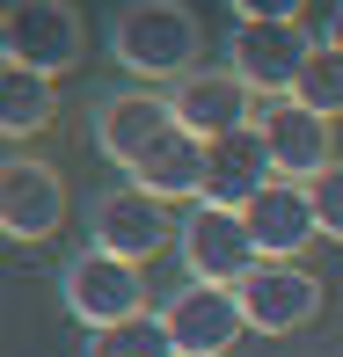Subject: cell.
Segmentation results:
<instances>
[{"mask_svg": "<svg viewBox=\"0 0 343 357\" xmlns=\"http://www.w3.org/2000/svg\"><path fill=\"white\" fill-rule=\"evenodd\" d=\"M59 299H66V314L80 328H117V321H139L146 314V284H139V263H124V255H103V248H80L66 263V278H59Z\"/></svg>", "mask_w": 343, "mask_h": 357, "instance_id": "3957f363", "label": "cell"}, {"mask_svg": "<svg viewBox=\"0 0 343 357\" xmlns=\"http://www.w3.org/2000/svg\"><path fill=\"white\" fill-rule=\"evenodd\" d=\"M168 241H175L168 212H161V197H146L139 183H117V190H103V197L88 204V248H103V255L154 263Z\"/></svg>", "mask_w": 343, "mask_h": 357, "instance_id": "8992f818", "label": "cell"}, {"mask_svg": "<svg viewBox=\"0 0 343 357\" xmlns=\"http://www.w3.org/2000/svg\"><path fill=\"white\" fill-rule=\"evenodd\" d=\"M168 124H175L168 95H146V88H139V95H110V102L95 109V146H103L117 168H132V160L168 132Z\"/></svg>", "mask_w": 343, "mask_h": 357, "instance_id": "9a60e30c", "label": "cell"}, {"mask_svg": "<svg viewBox=\"0 0 343 357\" xmlns=\"http://www.w3.org/2000/svg\"><path fill=\"white\" fill-rule=\"evenodd\" d=\"M234 291H241L249 328H263V335H292V328H307L321 314V278L300 270V263H256Z\"/></svg>", "mask_w": 343, "mask_h": 357, "instance_id": "9c48e42d", "label": "cell"}, {"mask_svg": "<svg viewBox=\"0 0 343 357\" xmlns=\"http://www.w3.org/2000/svg\"><path fill=\"white\" fill-rule=\"evenodd\" d=\"M161 321H168V335H175V350H183V357H226V350H234V335L249 328L234 284H183L168 306H161Z\"/></svg>", "mask_w": 343, "mask_h": 357, "instance_id": "ba28073f", "label": "cell"}, {"mask_svg": "<svg viewBox=\"0 0 343 357\" xmlns=\"http://www.w3.org/2000/svg\"><path fill=\"white\" fill-rule=\"evenodd\" d=\"M256 132H263V146H270L277 183H321V175L336 168V124L321 117V109L292 102V95L256 117Z\"/></svg>", "mask_w": 343, "mask_h": 357, "instance_id": "52a82bcc", "label": "cell"}, {"mask_svg": "<svg viewBox=\"0 0 343 357\" xmlns=\"http://www.w3.org/2000/svg\"><path fill=\"white\" fill-rule=\"evenodd\" d=\"M0 52H8V66H29V73L59 80L66 66H80L88 37H80V15L66 0H8V15H0Z\"/></svg>", "mask_w": 343, "mask_h": 357, "instance_id": "7a4b0ae2", "label": "cell"}, {"mask_svg": "<svg viewBox=\"0 0 343 357\" xmlns=\"http://www.w3.org/2000/svg\"><path fill=\"white\" fill-rule=\"evenodd\" d=\"M168 109H175V124H183V132H198L205 146L212 139H226V132H249L256 124V88L241 73H183L168 88Z\"/></svg>", "mask_w": 343, "mask_h": 357, "instance_id": "30bf717a", "label": "cell"}, {"mask_svg": "<svg viewBox=\"0 0 343 357\" xmlns=\"http://www.w3.org/2000/svg\"><path fill=\"white\" fill-rule=\"evenodd\" d=\"M110 52L139 80H183L198 73V15L183 0H124L110 22Z\"/></svg>", "mask_w": 343, "mask_h": 357, "instance_id": "6da1fadb", "label": "cell"}, {"mask_svg": "<svg viewBox=\"0 0 343 357\" xmlns=\"http://www.w3.org/2000/svg\"><path fill=\"white\" fill-rule=\"evenodd\" d=\"M52 117H59L52 80H44V73H29V66H0V132L22 146L29 132H44Z\"/></svg>", "mask_w": 343, "mask_h": 357, "instance_id": "2e32d148", "label": "cell"}, {"mask_svg": "<svg viewBox=\"0 0 343 357\" xmlns=\"http://www.w3.org/2000/svg\"><path fill=\"white\" fill-rule=\"evenodd\" d=\"M205 160H212V146L198 139V132H183V124H168L146 153L124 168V183H139L146 197H161V204H198L205 197Z\"/></svg>", "mask_w": 343, "mask_h": 357, "instance_id": "7c38bea8", "label": "cell"}, {"mask_svg": "<svg viewBox=\"0 0 343 357\" xmlns=\"http://www.w3.org/2000/svg\"><path fill=\"white\" fill-rule=\"evenodd\" d=\"M292 102H307V109H321V117H343V52L336 44H321L314 59H307V73H300V88H292Z\"/></svg>", "mask_w": 343, "mask_h": 357, "instance_id": "ac0fdd59", "label": "cell"}, {"mask_svg": "<svg viewBox=\"0 0 343 357\" xmlns=\"http://www.w3.org/2000/svg\"><path fill=\"white\" fill-rule=\"evenodd\" d=\"M277 183V168H270V146L263 132H226V139H212V160H205V204H219V212H249L256 197Z\"/></svg>", "mask_w": 343, "mask_h": 357, "instance_id": "4fadbf2b", "label": "cell"}, {"mask_svg": "<svg viewBox=\"0 0 343 357\" xmlns=\"http://www.w3.org/2000/svg\"><path fill=\"white\" fill-rule=\"evenodd\" d=\"M88 357H183V350H175V335H168V321H161V314H139V321L103 328Z\"/></svg>", "mask_w": 343, "mask_h": 357, "instance_id": "e0dca14e", "label": "cell"}, {"mask_svg": "<svg viewBox=\"0 0 343 357\" xmlns=\"http://www.w3.org/2000/svg\"><path fill=\"white\" fill-rule=\"evenodd\" d=\"M241 219H249V234H256V248H263V263H292V255H300L307 241L321 234V219H314V190H307V183H270Z\"/></svg>", "mask_w": 343, "mask_h": 357, "instance_id": "5bb4252c", "label": "cell"}, {"mask_svg": "<svg viewBox=\"0 0 343 357\" xmlns=\"http://www.w3.org/2000/svg\"><path fill=\"white\" fill-rule=\"evenodd\" d=\"M307 190H314V219H321V234L343 241V160L321 175V183H307Z\"/></svg>", "mask_w": 343, "mask_h": 357, "instance_id": "d6986e66", "label": "cell"}, {"mask_svg": "<svg viewBox=\"0 0 343 357\" xmlns=\"http://www.w3.org/2000/svg\"><path fill=\"white\" fill-rule=\"evenodd\" d=\"M321 44H336V52H343V0L329 8V29H321Z\"/></svg>", "mask_w": 343, "mask_h": 357, "instance_id": "44dd1931", "label": "cell"}, {"mask_svg": "<svg viewBox=\"0 0 343 357\" xmlns=\"http://www.w3.org/2000/svg\"><path fill=\"white\" fill-rule=\"evenodd\" d=\"M175 248H183L190 284H241L256 263H263L249 219H241V212H219V204H205V197L190 204L183 226H175Z\"/></svg>", "mask_w": 343, "mask_h": 357, "instance_id": "5b68a950", "label": "cell"}, {"mask_svg": "<svg viewBox=\"0 0 343 357\" xmlns=\"http://www.w3.org/2000/svg\"><path fill=\"white\" fill-rule=\"evenodd\" d=\"M314 52H321V37H307L300 22H234V37H226V73H241L256 95L285 102V95L300 88V73H307Z\"/></svg>", "mask_w": 343, "mask_h": 357, "instance_id": "277c9868", "label": "cell"}, {"mask_svg": "<svg viewBox=\"0 0 343 357\" xmlns=\"http://www.w3.org/2000/svg\"><path fill=\"white\" fill-rule=\"evenodd\" d=\"M234 8V22H300L307 0H226Z\"/></svg>", "mask_w": 343, "mask_h": 357, "instance_id": "ffe728a7", "label": "cell"}, {"mask_svg": "<svg viewBox=\"0 0 343 357\" xmlns=\"http://www.w3.org/2000/svg\"><path fill=\"white\" fill-rule=\"evenodd\" d=\"M59 219H66V183H59V168L15 153L8 168H0V234L8 241H52Z\"/></svg>", "mask_w": 343, "mask_h": 357, "instance_id": "8fae6325", "label": "cell"}]
</instances>
